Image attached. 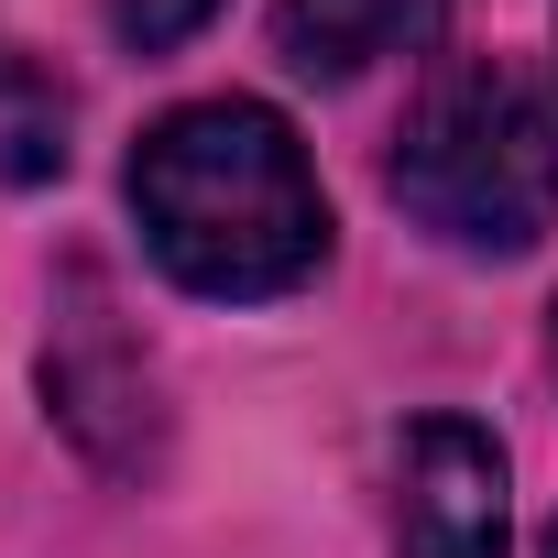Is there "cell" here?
Listing matches in <instances>:
<instances>
[{
  "mask_svg": "<svg viewBox=\"0 0 558 558\" xmlns=\"http://www.w3.org/2000/svg\"><path fill=\"white\" fill-rule=\"evenodd\" d=\"M45 416H56L88 460H110V471L154 460V373H143V351L110 329L99 296H88L77 318H56V340H45Z\"/></svg>",
  "mask_w": 558,
  "mask_h": 558,
  "instance_id": "obj_4",
  "label": "cell"
},
{
  "mask_svg": "<svg viewBox=\"0 0 558 558\" xmlns=\"http://www.w3.org/2000/svg\"><path fill=\"white\" fill-rule=\"evenodd\" d=\"M121 197H132L143 252L208 307L296 296L329 263V186H318L307 143L286 132V110H263V99H186V110H165L132 143Z\"/></svg>",
  "mask_w": 558,
  "mask_h": 558,
  "instance_id": "obj_1",
  "label": "cell"
},
{
  "mask_svg": "<svg viewBox=\"0 0 558 558\" xmlns=\"http://www.w3.org/2000/svg\"><path fill=\"white\" fill-rule=\"evenodd\" d=\"M536 558H558V525H547V536H536Z\"/></svg>",
  "mask_w": 558,
  "mask_h": 558,
  "instance_id": "obj_8",
  "label": "cell"
},
{
  "mask_svg": "<svg viewBox=\"0 0 558 558\" xmlns=\"http://www.w3.org/2000/svg\"><path fill=\"white\" fill-rule=\"evenodd\" d=\"M384 197L471 263H504L525 241L558 230V110L525 66L504 56H460L416 88L395 154H384Z\"/></svg>",
  "mask_w": 558,
  "mask_h": 558,
  "instance_id": "obj_2",
  "label": "cell"
},
{
  "mask_svg": "<svg viewBox=\"0 0 558 558\" xmlns=\"http://www.w3.org/2000/svg\"><path fill=\"white\" fill-rule=\"evenodd\" d=\"M427 34H438V0H274V56L318 88H340Z\"/></svg>",
  "mask_w": 558,
  "mask_h": 558,
  "instance_id": "obj_5",
  "label": "cell"
},
{
  "mask_svg": "<svg viewBox=\"0 0 558 558\" xmlns=\"http://www.w3.org/2000/svg\"><path fill=\"white\" fill-rule=\"evenodd\" d=\"M208 12H219V0H110V34H121L132 56H175Z\"/></svg>",
  "mask_w": 558,
  "mask_h": 558,
  "instance_id": "obj_6",
  "label": "cell"
},
{
  "mask_svg": "<svg viewBox=\"0 0 558 558\" xmlns=\"http://www.w3.org/2000/svg\"><path fill=\"white\" fill-rule=\"evenodd\" d=\"M547 362H558V307H547Z\"/></svg>",
  "mask_w": 558,
  "mask_h": 558,
  "instance_id": "obj_7",
  "label": "cell"
},
{
  "mask_svg": "<svg viewBox=\"0 0 558 558\" xmlns=\"http://www.w3.org/2000/svg\"><path fill=\"white\" fill-rule=\"evenodd\" d=\"M514 471L482 416H416L395 438V547L405 558H504Z\"/></svg>",
  "mask_w": 558,
  "mask_h": 558,
  "instance_id": "obj_3",
  "label": "cell"
}]
</instances>
